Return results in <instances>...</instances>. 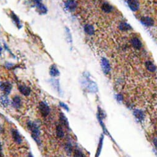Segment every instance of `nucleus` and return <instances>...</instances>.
<instances>
[{"mask_svg": "<svg viewBox=\"0 0 157 157\" xmlns=\"http://www.w3.org/2000/svg\"><path fill=\"white\" fill-rule=\"evenodd\" d=\"M28 129L30 132V134L32 139L38 145L41 144V139H40V131L38 124L33 121H29L27 123Z\"/></svg>", "mask_w": 157, "mask_h": 157, "instance_id": "f257e3e1", "label": "nucleus"}, {"mask_svg": "<svg viewBox=\"0 0 157 157\" xmlns=\"http://www.w3.org/2000/svg\"><path fill=\"white\" fill-rule=\"evenodd\" d=\"M38 109L40 114L43 117H46L50 113V108L48 104L45 102H40L38 104Z\"/></svg>", "mask_w": 157, "mask_h": 157, "instance_id": "f03ea898", "label": "nucleus"}, {"mask_svg": "<svg viewBox=\"0 0 157 157\" xmlns=\"http://www.w3.org/2000/svg\"><path fill=\"white\" fill-rule=\"evenodd\" d=\"M13 86L9 82H0V90H1L4 95H9L12 90Z\"/></svg>", "mask_w": 157, "mask_h": 157, "instance_id": "7ed1b4c3", "label": "nucleus"}, {"mask_svg": "<svg viewBox=\"0 0 157 157\" xmlns=\"http://www.w3.org/2000/svg\"><path fill=\"white\" fill-rule=\"evenodd\" d=\"M86 80L84 82V83H87V84H84V85H85L86 86L87 90L90 92H92V93H94V92H97L98 88L95 83L88 79L87 77H86Z\"/></svg>", "mask_w": 157, "mask_h": 157, "instance_id": "20e7f679", "label": "nucleus"}, {"mask_svg": "<svg viewBox=\"0 0 157 157\" xmlns=\"http://www.w3.org/2000/svg\"><path fill=\"white\" fill-rule=\"evenodd\" d=\"M66 9L69 11H74L77 7V3L75 0H67L64 3Z\"/></svg>", "mask_w": 157, "mask_h": 157, "instance_id": "39448f33", "label": "nucleus"}, {"mask_svg": "<svg viewBox=\"0 0 157 157\" xmlns=\"http://www.w3.org/2000/svg\"><path fill=\"white\" fill-rule=\"evenodd\" d=\"M11 135L14 141L17 144H21L22 142V138L20 134V132L15 129H12L11 130Z\"/></svg>", "mask_w": 157, "mask_h": 157, "instance_id": "423d86ee", "label": "nucleus"}, {"mask_svg": "<svg viewBox=\"0 0 157 157\" xmlns=\"http://www.w3.org/2000/svg\"><path fill=\"white\" fill-rule=\"evenodd\" d=\"M101 66L103 72L105 74H108L110 72L111 67L109 61L106 58H102L101 61Z\"/></svg>", "mask_w": 157, "mask_h": 157, "instance_id": "0eeeda50", "label": "nucleus"}, {"mask_svg": "<svg viewBox=\"0 0 157 157\" xmlns=\"http://www.w3.org/2000/svg\"><path fill=\"white\" fill-rule=\"evenodd\" d=\"M9 16L11 19H12V21H13V22L15 24V26L17 27L19 29H21L22 27V24L21 22V21H20V19L19 18L18 16L16 15L13 11H11L9 13Z\"/></svg>", "mask_w": 157, "mask_h": 157, "instance_id": "6e6552de", "label": "nucleus"}, {"mask_svg": "<svg viewBox=\"0 0 157 157\" xmlns=\"http://www.w3.org/2000/svg\"><path fill=\"white\" fill-rule=\"evenodd\" d=\"M11 104L14 108L16 109H19L22 105V100L21 97L18 95H15L12 99Z\"/></svg>", "mask_w": 157, "mask_h": 157, "instance_id": "1a4fd4ad", "label": "nucleus"}, {"mask_svg": "<svg viewBox=\"0 0 157 157\" xmlns=\"http://www.w3.org/2000/svg\"><path fill=\"white\" fill-rule=\"evenodd\" d=\"M59 118V121L62 125L65 127L67 129H70L69 121H68V119L66 118L65 115L63 113H60Z\"/></svg>", "mask_w": 157, "mask_h": 157, "instance_id": "9d476101", "label": "nucleus"}, {"mask_svg": "<svg viewBox=\"0 0 157 157\" xmlns=\"http://www.w3.org/2000/svg\"><path fill=\"white\" fill-rule=\"evenodd\" d=\"M18 90L21 92V94L24 96H29L31 93L30 88L26 85H19Z\"/></svg>", "mask_w": 157, "mask_h": 157, "instance_id": "9b49d317", "label": "nucleus"}, {"mask_svg": "<svg viewBox=\"0 0 157 157\" xmlns=\"http://www.w3.org/2000/svg\"><path fill=\"white\" fill-rule=\"evenodd\" d=\"M129 7L132 11H137L139 8V3L138 0H127Z\"/></svg>", "mask_w": 157, "mask_h": 157, "instance_id": "f8f14e48", "label": "nucleus"}, {"mask_svg": "<svg viewBox=\"0 0 157 157\" xmlns=\"http://www.w3.org/2000/svg\"><path fill=\"white\" fill-rule=\"evenodd\" d=\"M140 22L146 26H152L154 24V20L150 17H147V16H144V17H142L141 19H140Z\"/></svg>", "mask_w": 157, "mask_h": 157, "instance_id": "ddd939ff", "label": "nucleus"}, {"mask_svg": "<svg viewBox=\"0 0 157 157\" xmlns=\"http://www.w3.org/2000/svg\"><path fill=\"white\" fill-rule=\"evenodd\" d=\"M36 8L40 14H46L48 12L47 7L42 3L36 4Z\"/></svg>", "mask_w": 157, "mask_h": 157, "instance_id": "4468645a", "label": "nucleus"}, {"mask_svg": "<svg viewBox=\"0 0 157 157\" xmlns=\"http://www.w3.org/2000/svg\"><path fill=\"white\" fill-rule=\"evenodd\" d=\"M134 115L135 117V118L137 119L139 121L141 122L145 118V114L144 113L140 110L136 109L134 111Z\"/></svg>", "mask_w": 157, "mask_h": 157, "instance_id": "2eb2a0df", "label": "nucleus"}, {"mask_svg": "<svg viewBox=\"0 0 157 157\" xmlns=\"http://www.w3.org/2000/svg\"><path fill=\"white\" fill-rule=\"evenodd\" d=\"M50 75L51 76V77H57V76L59 75L60 72L58 70V67H56L55 64H52V65L50 67Z\"/></svg>", "mask_w": 157, "mask_h": 157, "instance_id": "dca6fc26", "label": "nucleus"}, {"mask_svg": "<svg viewBox=\"0 0 157 157\" xmlns=\"http://www.w3.org/2000/svg\"><path fill=\"white\" fill-rule=\"evenodd\" d=\"M10 103V101L7 97V95H3L0 96V105L3 108H6Z\"/></svg>", "mask_w": 157, "mask_h": 157, "instance_id": "f3484780", "label": "nucleus"}, {"mask_svg": "<svg viewBox=\"0 0 157 157\" xmlns=\"http://www.w3.org/2000/svg\"><path fill=\"white\" fill-rule=\"evenodd\" d=\"M131 44L132 46H133L135 49H140V48H142V43L141 42V41L139 40V38H133L132 39H131Z\"/></svg>", "mask_w": 157, "mask_h": 157, "instance_id": "a211bd4d", "label": "nucleus"}, {"mask_svg": "<svg viewBox=\"0 0 157 157\" xmlns=\"http://www.w3.org/2000/svg\"><path fill=\"white\" fill-rule=\"evenodd\" d=\"M84 31L88 35H93L95 33L94 27L90 24H86L84 26Z\"/></svg>", "mask_w": 157, "mask_h": 157, "instance_id": "6ab92c4d", "label": "nucleus"}, {"mask_svg": "<svg viewBox=\"0 0 157 157\" xmlns=\"http://www.w3.org/2000/svg\"><path fill=\"white\" fill-rule=\"evenodd\" d=\"M102 9L104 13H110L113 11V6L111 5H110L109 3H104L102 5Z\"/></svg>", "mask_w": 157, "mask_h": 157, "instance_id": "aec40b11", "label": "nucleus"}, {"mask_svg": "<svg viewBox=\"0 0 157 157\" xmlns=\"http://www.w3.org/2000/svg\"><path fill=\"white\" fill-rule=\"evenodd\" d=\"M56 133L58 138L62 139L64 136V132L63 129L61 125H58L56 127Z\"/></svg>", "mask_w": 157, "mask_h": 157, "instance_id": "412c9836", "label": "nucleus"}, {"mask_svg": "<svg viewBox=\"0 0 157 157\" xmlns=\"http://www.w3.org/2000/svg\"><path fill=\"white\" fill-rule=\"evenodd\" d=\"M146 67L148 71L152 72H154L156 70L155 65L150 61H148L146 63Z\"/></svg>", "mask_w": 157, "mask_h": 157, "instance_id": "4be33fe9", "label": "nucleus"}, {"mask_svg": "<svg viewBox=\"0 0 157 157\" xmlns=\"http://www.w3.org/2000/svg\"><path fill=\"white\" fill-rule=\"evenodd\" d=\"M119 28L121 30L123 31H128L132 30V27L129 25V24L126 22H121L119 26Z\"/></svg>", "mask_w": 157, "mask_h": 157, "instance_id": "5701e85b", "label": "nucleus"}, {"mask_svg": "<svg viewBox=\"0 0 157 157\" xmlns=\"http://www.w3.org/2000/svg\"><path fill=\"white\" fill-rule=\"evenodd\" d=\"M103 135H102L101 137H100V141L98 143V148H97V150H96L95 157H98L100 154V153H101L102 147H103Z\"/></svg>", "mask_w": 157, "mask_h": 157, "instance_id": "b1692460", "label": "nucleus"}, {"mask_svg": "<svg viewBox=\"0 0 157 157\" xmlns=\"http://www.w3.org/2000/svg\"><path fill=\"white\" fill-rule=\"evenodd\" d=\"M64 150H65L66 154L68 155H71L72 153V150H73L72 145L69 142L66 143L65 144V147H64Z\"/></svg>", "mask_w": 157, "mask_h": 157, "instance_id": "393cba45", "label": "nucleus"}, {"mask_svg": "<svg viewBox=\"0 0 157 157\" xmlns=\"http://www.w3.org/2000/svg\"><path fill=\"white\" fill-rule=\"evenodd\" d=\"M74 157H84V155L83 153L79 149H75L73 153Z\"/></svg>", "mask_w": 157, "mask_h": 157, "instance_id": "a878e982", "label": "nucleus"}, {"mask_svg": "<svg viewBox=\"0 0 157 157\" xmlns=\"http://www.w3.org/2000/svg\"><path fill=\"white\" fill-rule=\"evenodd\" d=\"M51 83L52 84V85L53 86V87L56 88V90H57L59 92V88L58 87L59 86V84H58V80H55V79H52L51 80H50Z\"/></svg>", "mask_w": 157, "mask_h": 157, "instance_id": "bb28decb", "label": "nucleus"}, {"mask_svg": "<svg viewBox=\"0 0 157 157\" xmlns=\"http://www.w3.org/2000/svg\"><path fill=\"white\" fill-rule=\"evenodd\" d=\"M59 106H61V108H64V110H65L66 111H69V107L67 106V104H66L64 103H63V102H59Z\"/></svg>", "mask_w": 157, "mask_h": 157, "instance_id": "cd10ccee", "label": "nucleus"}, {"mask_svg": "<svg viewBox=\"0 0 157 157\" xmlns=\"http://www.w3.org/2000/svg\"><path fill=\"white\" fill-rule=\"evenodd\" d=\"M116 98L118 100V102H121L123 100V96L122 95H121V94H117L116 95Z\"/></svg>", "mask_w": 157, "mask_h": 157, "instance_id": "c85d7f7f", "label": "nucleus"}, {"mask_svg": "<svg viewBox=\"0 0 157 157\" xmlns=\"http://www.w3.org/2000/svg\"><path fill=\"white\" fill-rule=\"evenodd\" d=\"M5 66H6V68H7L8 69H12V68H13V67L14 66V64H12V63H6Z\"/></svg>", "mask_w": 157, "mask_h": 157, "instance_id": "c756f323", "label": "nucleus"}, {"mask_svg": "<svg viewBox=\"0 0 157 157\" xmlns=\"http://www.w3.org/2000/svg\"><path fill=\"white\" fill-rule=\"evenodd\" d=\"M153 142H154L155 147L157 148V137H155L154 138V139H153Z\"/></svg>", "mask_w": 157, "mask_h": 157, "instance_id": "7c9ffc66", "label": "nucleus"}, {"mask_svg": "<svg viewBox=\"0 0 157 157\" xmlns=\"http://www.w3.org/2000/svg\"><path fill=\"white\" fill-rule=\"evenodd\" d=\"M32 1H33V2H34L35 3V5H36V4H37V3H42V0H32Z\"/></svg>", "mask_w": 157, "mask_h": 157, "instance_id": "2f4dec72", "label": "nucleus"}, {"mask_svg": "<svg viewBox=\"0 0 157 157\" xmlns=\"http://www.w3.org/2000/svg\"><path fill=\"white\" fill-rule=\"evenodd\" d=\"M2 51H3V48H2V46L1 45H0V56L1 55Z\"/></svg>", "mask_w": 157, "mask_h": 157, "instance_id": "473e14b6", "label": "nucleus"}, {"mask_svg": "<svg viewBox=\"0 0 157 157\" xmlns=\"http://www.w3.org/2000/svg\"><path fill=\"white\" fill-rule=\"evenodd\" d=\"M28 157H34V156L31 154V153H29V155H28Z\"/></svg>", "mask_w": 157, "mask_h": 157, "instance_id": "72a5a7b5", "label": "nucleus"}]
</instances>
